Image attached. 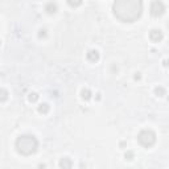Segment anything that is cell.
<instances>
[{
    "label": "cell",
    "mask_w": 169,
    "mask_h": 169,
    "mask_svg": "<svg viewBox=\"0 0 169 169\" xmlns=\"http://www.w3.org/2000/svg\"><path fill=\"white\" fill-rule=\"evenodd\" d=\"M112 11L119 21L134 23L143 13V2L141 0H115Z\"/></svg>",
    "instance_id": "cell-1"
},
{
    "label": "cell",
    "mask_w": 169,
    "mask_h": 169,
    "mask_svg": "<svg viewBox=\"0 0 169 169\" xmlns=\"http://www.w3.org/2000/svg\"><path fill=\"white\" fill-rule=\"evenodd\" d=\"M38 148V141L33 135H21L16 140V149L23 156H31Z\"/></svg>",
    "instance_id": "cell-2"
},
{
    "label": "cell",
    "mask_w": 169,
    "mask_h": 169,
    "mask_svg": "<svg viewBox=\"0 0 169 169\" xmlns=\"http://www.w3.org/2000/svg\"><path fill=\"white\" fill-rule=\"evenodd\" d=\"M137 141L140 145L144 148H151L152 145L156 143V134L152 130H143L139 132L137 135Z\"/></svg>",
    "instance_id": "cell-3"
},
{
    "label": "cell",
    "mask_w": 169,
    "mask_h": 169,
    "mask_svg": "<svg viewBox=\"0 0 169 169\" xmlns=\"http://www.w3.org/2000/svg\"><path fill=\"white\" fill-rule=\"evenodd\" d=\"M165 12V5L161 0H153L151 3V15L153 17H160Z\"/></svg>",
    "instance_id": "cell-4"
},
{
    "label": "cell",
    "mask_w": 169,
    "mask_h": 169,
    "mask_svg": "<svg viewBox=\"0 0 169 169\" xmlns=\"http://www.w3.org/2000/svg\"><path fill=\"white\" fill-rule=\"evenodd\" d=\"M163 37H164V35L160 29H153V31L149 32V40L152 42H160L163 40Z\"/></svg>",
    "instance_id": "cell-5"
},
{
    "label": "cell",
    "mask_w": 169,
    "mask_h": 169,
    "mask_svg": "<svg viewBox=\"0 0 169 169\" xmlns=\"http://www.w3.org/2000/svg\"><path fill=\"white\" fill-rule=\"evenodd\" d=\"M87 59L90 62H98L99 61V52L98 50H94V49H92V50H90L87 53Z\"/></svg>",
    "instance_id": "cell-6"
},
{
    "label": "cell",
    "mask_w": 169,
    "mask_h": 169,
    "mask_svg": "<svg viewBox=\"0 0 169 169\" xmlns=\"http://www.w3.org/2000/svg\"><path fill=\"white\" fill-rule=\"evenodd\" d=\"M57 4L56 3H53V2H49L48 4L45 5V11L46 13H49V15H54L56 12H57Z\"/></svg>",
    "instance_id": "cell-7"
},
{
    "label": "cell",
    "mask_w": 169,
    "mask_h": 169,
    "mask_svg": "<svg viewBox=\"0 0 169 169\" xmlns=\"http://www.w3.org/2000/svg\"><path fill=\"white\" fill-rule=\"evenodd\" d=\"M59 167L64 168V169H66V168H71V167H73V163H71L70 158L65 157V158H62V160L59 161Z\"/></svg>",
    "instance_id": "cell-8"
},
{
    "label": "cell",
    "mask_w": 169,
    "mask_h": 169,
    "mask_svg": "<svg viewBox=\"0 0 169 169\" xmlns=\"http://www.w3.org/2000/svg\"><path fill=\"white\" fill-rule=\"evenodd\" d=\"M81 97H82V99H85V101H89V99L91 98V91L89 90V89H83V90L81 91Z\"/></svg>",
    "instance_id": "cell-9"
},
{
    "label": "cell",
    "mask_w": 169,
    "mask_h": 169,
    "mask_svg": "<svg viewBox=\"0 0 169 169\" xmlns=\"http://www.w3.org/2000/svg\"><path fill=\"white\" fill-rule=\"evenodd\" d=\"M7 99H8V91L5 89H0V103L5 102Z\"/></svg>",
    "instance_id": "cell-10"
},
{
    "label": "cell",
    "mask_w": 169,
    "mask_h": 169,
    "mask_svg": "<svg viewBox=\"0 0 169 169\" xmlns=\"http://www.w3.org/2000/svg\"><path fill=\"white\" fill-rule=\"evenodd\" d=\"M37 110H38L40 114H48V112H49V106L46 104V103H42V104L38 106Z\"/></svg>",
    "instance_id": "cell-11"
},
{
    "label": "cell",
    "mask_w": 169,
    "mask_h": 169,
    "mask_svg": "<svg viewBox=\"0 0 169 169\" xmlns=\"http://www.w3.org/2000/svg\"><path fill=\"white\" fill-rule=\"evenodd\" d=\"M68 2V4L71 7V8H77L82 4V0H66Z\"/></svg>",
    "instance_id": "cell-12"
},
{
    "label": "cell",
    "mask_w": 169,
    "mask_h": 169,
    "mask_svg": "<svg viewBox=\"0 0 169 169\" xmlns=\"http://www.w3.org/2000/svg\"><path fill=\"white\" fill-rule=\"evenodd\" d=\"M28 101L31 102V103H35V102L38 101V94L37 92H31V94L28 95Z\"/></svg>",
    "instance_id": "cell-13"
},
{
    "label": "cell",
    "mask_w": 169,
    "mask_h": 169,
    "mask_svg": "<svg viewBox=\"0 0 169 169\" xmlns=\"http://www.w3.org/2000/svg\"><path fill=\"white\" fill-rule=\"evenodd\" d=\"M155 94L157 95V97H164L165 95V89L163 86H158V87L155 89Z\"/></svg>",
    "instance_id": "cell-14"
},
{
    "label": "cell",
    "mask_w": 169,
    "mask_h": 169,
    "mask_svg": "<svg viewBox=\"0 0 169 169\" xmlns=\"http://www.w3.org/2000/svg\"><path fill=\"white\" fill-rule=\"evenodd\" d=\"M38 37H40V38H45V37H46V29H40Z\"/></svg>",
    "instance_id": "cell-15"
},
{
    "label": "cell",
    "mask_w": 169,
    "mask_h": 169,
    "mask_svg": "<svg viewBox=\"0 0 169 169\" xmlns=\"http://www.w3.org/2000/svg\"><path fill=\"white\" fill-rule=\"evenodd\" d=\"M125 158H127V160H132V158H134V152L128 151L127 153H125Z\"/></svg>",
    "instance_id": "cell-16"
},
{
    "label": "cell",
    "mask_w": 169,
    "mask_h": 169,
    "mask_svg": "<svg viewBox=\"0 0 169 169\" xmlns=\"http://www.w3.org/2000/svg\"><path fill=\"white\" fill-rule=\"evenodd\" d=\"M140 78H141V75H140V74H139V73H137V74L135 75V79H136V81H139V79H140Z\"/></svg>",
    "instance_id": "cell-17"
},
{
    "label": "cell",
    "mask_w": 169,
    "mask_h": 169,
    "mask_svg": "<svg viewBox=\"0 0 169 169\" xmlns=\"http://www.w3.org/2000/svg\"><path fill=\"white\" fill-rule=\"evenodd\" d=\"M0 44H2V41H0Z\"/></svg>",
    "instance_id": "cell-18"
}]
</instances>
